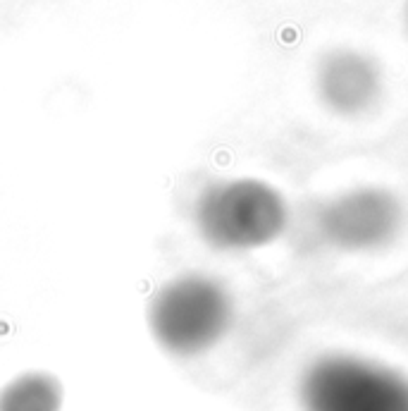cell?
<instances>
[{"mask_svg":"<svg viewBox=\"0 0 408 411\" xmlns=\"http://www.w3.org/2000/svg\"><path fill=\"white\" fill-rule=\"evenodd\" d=\"M403 17H406V32H408V0H406V12H403Z\"/></svg>","mask_w":408,"mask_h":411,"instance_id":"7","label":"cell"},{"mask_svg":"<svg viewBox=\"0 0 408 411\" xmlns=\"http://www.w3.org/2000/svg\"><path fill=\"white\" fill-rule=\"evenodd\" d=\"M234 301L220 280L184 273L160 287L148 304V325L160 347L172 356H198L227 335Z\"/></svg>","mask_w":408,"mask_h":411,"instance_id":"2","label":"cell"},{"mask_svg":"<svg viewBox=\"0 0 408 411\" xmlns=\"http://www.w3.org/2000/svg\"><path fill=\"white\" fill-rule=\"evenodd\" d=\"M313 89L327 112L356 120L380 105L385 96V70L380 60L363 48L334 46L318 57Z\"/></svg>","mask_w":408,"mask_h":411,"instance_id":"5","label":"cell"},{"mask_svg":"<svg viewBox=\"0 0 408 411\" xmlns=\"http://www.w3.org/2000/svg\"><path fill=\"white\" fill-rule=\"evenodd\" d=\"M62 388L48 373H24L0 392V411H60Z\"/></svg>","mask_w":408,"mask_h":411,"instance_id":"6","label":"cell"},{"mask_svg":"<svg viewBox=\"0 0 408 411\" xmlns=\"http://www.w3.org/2000/svg\"><path fill=\"white\" fill-rule=\"evenodd\" d=\"M289 203L275 184L234 177L208 184L194 203L198 237L215 251H256L289 227Z\"/></svg>","mask_w":408,"mask_h":411,"instance_id":"1","label":"cell"},{"mask_svg":"<svg viewBox=\"0 0 408 411\" xmlns=\"http://www.w3.org/2000/svg\"><path fill=\"white\" fill-rule=\"evenodd\" d=\"M301 411H408V375L346 351L313 359L296 385Z\"/></svg>","mask_w":408,"mask_h":411,"instance_id":"3","label":"cell"},{"mask_svg":"<svg viewBox=\"0 0 408 411\" xmlns=\"http://www.w3.org/2000/svg\"><path fill=\"white\" fill-rule=\"evenodd\" d=\"M313 225L322 244L334 251H380L399 237L403 227V206L387 187H349L318 206Z\"/></svg>","mask_w":408,"mask_h":411,"instance_id":"4","label":"cell"}]
</instances>
